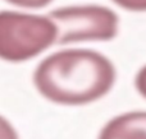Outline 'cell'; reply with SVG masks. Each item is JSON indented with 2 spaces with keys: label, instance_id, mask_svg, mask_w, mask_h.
Returning a JSON list of instances; mask_svg holds the SVG:
<instances>
[{
  "label": "cell",
  "instance_id": "cell-1",
  "mask_svg": "<svg viewBox=\"0 0 146 139\" xmlns=\"http://www.w3.org/2000/svg\"><path fill=\"white\" fill-rule=\"evenodd\" d=\"M115 79L113 63L91 49L55 51L38 63L32 77L36 91L62 106H83L103 98Z\"/></svg>",
  "mask_w": 146,
  "mask_h": 139
},
{
  "label": "cell",
  "instance_id": "cell-2",
  "mask_svg": "<svg viewBox=\"0 0 146 139\" xmlns=\"http://www.w3.org/2000/svg\"><path fill=\"white\" fill-rule=\"evenodd\" d=\"M56 42V28L48 14L0 10V59L25 63Z\"/></svg>",
  "mask_w": 146,
  "mask_h": 139
},
{
  "label": "cell",
  "instance_id": "cell-3",
  "mask_svg": "<svg viewBox=\"0 0 146 139\" xmlns=\"http://www.w3.org/2000/svg\"><path fill=\"white\" fill-rule=\"evenodd\" d=\"M48 15L56 28L55 45L110 41L118 35V15L101 5L63 7Z\"/></svg>",
  "mask_w": 146,
  "mask_h": 139
},
{
  "label": "cell",
  "instance_id": "cell-4",
  "mask_svg": "<svg viewBox=\"0 0 146 139\" xmlns=\"http://www.w3.org/2000/svg\"><path fill=\"white\" fill-rule=\"evenodd\" d=\"M98 139H146V111H129L110 119Z\"/></svg>",
  "mask_w": 146,
  "mask_h": 139
},
{
  "label": "cell",
  "instance_id": "cell-5",
  "mask_svg": "<svg viewBox=\"0 0 146 139\" xmlns=\"http://www.w3.org/2000/svg\"><path fill=\"white\" fill-rule=\"evenodd\" d=\"M5 3L13 5V7L21 8V9H30V10H36V9H42L50 5L54 0H4Z\"/></svg>",
  "mask_w": 146,
  "mask_h": 139
},
{
  "label": "cell",
  "instance_id": "cell-6",
  "mask_svg": "<svg viewBox=\"0 0 146 139\" xmlns=\"http://www.w3.org/2000/svg\"><path fill=\"white\" fill-rule=\"evenodd\" d=\"M0 139H19L13 124L3 115H0Z\"/></svg>",
  "mask_w": 146,
  "mask_h": 139
},
{
  "label": "cell",
  "instance_id": "cell-7",
  "mask_svg": "<svg viewBox=\"0 0 146 139\" xmlns=\"http://www.w3.org/2000/svg\"><path fill=\"white\" fill-rule=\"evenodd\" d=\"M114 4L129 12H146V0H111Z\"/></svg>",
  "mask_w": 146,
  "mask_h": 139
},
{
  "label": "cell",
  "instance_id": "cell-8",
  "mask_svg": "<svg viewBox=\"0 0 146 139\" xmlns=\"http://www.w3.org/2000/svg\"><path fill=\"white\" fill-rule=\"evenodd\" d=\"M135 87H136L137 92L141 94L146 100V65H144L139 70L135 78Z\"/></svg>",
  "mask_w": 146,
  "mask_h": 139
}]
</instances>
